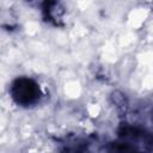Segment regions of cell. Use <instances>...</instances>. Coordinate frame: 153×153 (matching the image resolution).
<instances>
[{"mask_svg":"<svg viewBox=\"0 0 153 153\" xmlns=\"http://www.w3.org/2000/svg\"><path fill=\"white\" fill-rule=\"evenodd\" d=\"M10 94L13 102L23 108L35 106L43 96L39 84L27 76L14 79L10 86Z\"/></svg>","mask_w":153,"mask_h":153,"instance_id":"6da1fadb","label":"cell"}]
</instances>
